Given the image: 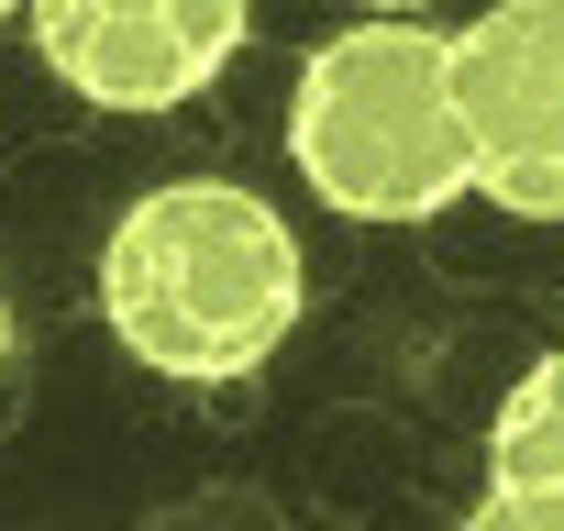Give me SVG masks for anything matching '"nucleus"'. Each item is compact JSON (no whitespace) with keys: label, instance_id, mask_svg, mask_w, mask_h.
Masks as SVG:
<instances>
[{"label":"nucleus","instance_id":"obj_1","mask_svg":"<svg viewBox=\"0 0 564 531\" xmlns=\"http://www.w3.org/2000/svg\"><path fill=\"white\" fill-rule=\"evenodd\" d=\"M300 311H311L300 232L243 177H166L122 199V221L100 232V322L177 388L254 377L300 333Z\"/></svg>","mask_w":564,"mask_h":531},{"label":"nucleus","instance_id":"obj_2","mask_svg":"<svg viewBox=\"0 0 564 531\" xmlns=\"http://www.w3.org/2000/svg\"><path fill=\"white\" fill-rule=\"evenodd\" d=\"M289 166L344 221H432V210H454L476 177H465L443 34L421 12H355L344 34H322L300 89H289Z\"/></svg>","mask_w":564,"mask_h":531},{"label":"nucleus","instance_id":"obj_3","mask_svg":"<svg viewBox=\"0 0 564 531\" xmlns=\"http://www.w3.org/2000/svg\"><path fill=\"white\" fill-rule=\"evenodd\" d=\"M465 177L520 221H564V0H487L443 34Z\"/></svg>","mask_w":564,"mask_h":531},{"label":"nucleus","instance_id":"obj_4","mask_svg":"<svg viewBox=\"0 0 564 531\" xmlns=\"http://www.w3.org/2000/svg\"><path fill=\"white\" fill-rule=\"evenodd\" d=\"M23 23L89 111H177L243 56L254 0H23Z\"/></svg>","mask_w":564,"mask_h":531},{"label":"nucleus","instance_id":"obj_5","mask_svg":"<svg viewBox=\"0 0 564 531\" xmlns=\"http://www.w3.org/2000/svg\"><path fill=\"white\" fill-rule=\"evenodd\" d=\"M487 476L553 487V498H564V344L498 399V421H487Z\"/></svg>","mask_w":564,"mask_h":531},{"label":"nucleus","instance_id":"obj_6","mask_svg":"<svg viewBox=\"0 0 564 531\" xmlns=\"http://www.w3.org/2000/svg\"><path fill=\"white\" fill-rule=\"evenodd\" d=\"M465 531H564V498H553V487H509V476H487V498L465 509Z\"/></svg>","mask_w":564,"mask_h":531},{"label":"nucleus","instance_id":"obj_7","mask_svg":"<svg viewBox=\"0 0 564 531\" xmlns=\"http://www.w3.org/2000/svg\"><path fill=\"white\" fill-rule=\"evenodd\" d=\"M355 12H432V0H355Z\"/></svg>","mask_w":564,"mask_h":531},{"label":"nucleus","instance_id":"obj_8","mask_svg":"<svg viewBox=\"0 0 564 531\" xmlns=\"http://www.w3.org/2000/svg\"><path fill=\"white\" fill-rule=\"evenodd\" d=\"M0 355H12V300H0Z\"/></svg>","mask_w":564,"mask_h":531},{"label":"nucleus","instance_id":"obj_9","mask_svg":"<svg viewBox=\"0 0 564 531\" xmlns=\"http://www.w3.org/2000/svg\"><path fill=\"white\" fill-rule=\"evenodd\" d=\"M12 12H23V0H0V23H12Z\"/></svg>","mask_w":564,"mask_h":531}]
</instances>
